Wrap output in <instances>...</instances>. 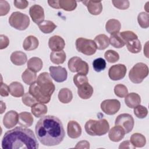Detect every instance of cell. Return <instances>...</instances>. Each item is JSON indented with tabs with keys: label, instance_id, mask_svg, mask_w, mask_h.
Masks as SVG:
<instances>
[{
	"label": "cell",
	"instance_id": "cell-1",
	"mask_svg": "<svg viewBox=\"0 0 149 149\" xmlns=\"http://www.w3.org/2000/svg\"><path fill=\"white\" fill-rule=\"evenodd\" d=\"M35 132L40 142L47 146L59 144L65 136L62 122L52 115L42 116L36 125Z\"/></svg>",
	"mask_w": 149,
	"mask_h": 149
},
{
	"label": "cell",
	"instance_id": "cell-2",
	"mask_svg": "<svg viewBox=\"0 0 149 149\" xmlns=\"http://www.w3.org/2000/svg\"><path fill=\"white\" fill-rule=\"evenodd\" d=\"M3 149H37L39 144L33 132L24 127H16L7 131L2 140Z\"/></svg>",
	"mask_w": 149,
	"mask_h": 149
},
{
	"label": "cell",
	"instance_id": "cell-3",
	"mask_svg": "<svg viewBox=\"0 0 149 149\" xmlns=\"http://www.w3.org/2000/svg\"><path fill=\"white\" fill-rule=\"evenodd\" d=\"M84 129L86 133L90 136H101L107 133L109 129V125L105 119H90L86 123Z\"/></svg>",
	"mask_w": 149,
	"mask_h": 149
},
{
	"label": "cell",
	"instance_id": "cell-4",
	"mask_svg": "<svg viewBox=\"0 0 149 149\" xmlns=\"http://www.w3.org/2000/svg\"><path fill=\"white\" fill-rule=\"evenodd\" d=\"M36 83L40 91L46 97L50 98L55 91V85L52 82L50 74L42 72L37 77Z\"/></svg>",
	"mask_w": 149,
	"mask_h": 149
},
{
	"label": "cell",
	"instance_id": "cell-5",
	"mask_svg": "<svg viewBox=\"0 0 149 149\" xmlns=\"http://www.w3.org/2000/svg\"><path fill=\"white\" fill-rule=\"evenodd\" d=\"M148 74V68L143 62L134 65L130 70L129 77L132 82L135 84L141 83Z\"/></svg>",
	"mask_w": 149,
	"mask_h": 149
},
{
	"label": "cell",
	"instance_id": "cell-6",
	"mask_svg": "<svg viewBox=\"0 0 149 149\" xmlns=\"http://www.w3.org/2000/svg\"><path fill=\"white\" fill-rule=\"evenodd\" d=\"M9 23L15 29L23 31L29 27L30 19L26 14L20 12H15L9 16Z\"/></svg>",
	"mask_w": 149,
	"mask_h": 149
},
{
	"label": "cell",
	"instance_id": "cell-7",
	"mask_svg": "<svg viewBox=\"0 0 149 149\" xmlns=\"http://www.w3.org/2000/svg\"><path fill=\"white\" fill-rule=\"evenodd\" d=\"M76 49L86 55H92L97 51V46L94 41L85 38H79L75 42Z\"/></svg>",
	"mask_w": 149,
	"mask_h": 149
},
{
	"label": "cell",
	"instance_id": "cell-8",
	"mask_svg": "<svg viewBox=\"0 0 149 149\" xmlns=\"http://www.w3.org/2000/svg\"><path fill=\"white\" fill-rule=\"evenodd\" d=\"M68 66L72 72H77L84 75H87L88 73L89 67L88 63L79 57L74 56L71 58L68 61Z\"/></svg>",
	"mask_w": 149,
	"mask_h": 149
},
{
	"label": "cell",
	"instance_id": "cell-9",
	"mask_svg": "<svg viewBox=\"0 0 149 149\" xmlns=\"http://www.w3.org/2000/svg\"><path fill=\"white\" fill-rule=\"evenodd\" d=\"M115 125H118L123 127L125 133H130L134 125V121L133 116L129 113H122L119 115L115 122Z\"/></svg>",
	"mask_w": 149,
	"mask_h": 149
},
{
	"label": "cell",
	"instance_id": "cell-10",
	"mask_svg": "<svg viewBox=\"0 0 149 149\" xmlns=\"http://www.w3.org/2000/svg\"><path fill=\"white\" fill-rule=\"evenodd\" d=\"M101 109L105 113L112 115L116 113L120 108V102L116 99L105 100L101 104Z\"/></svg>",
	"mask_w": 149,
	"mask_h": 149
},
{
	"label": "cell",
	"instance_id": "cell-11",
	"mask_svg": "<svg viewBox=\"0 0 149 149\" xmlns=\"http://www.w3.org/2000/svg\"><path fill=\"white\" fill-rule=\"evenodd\" d=\"M127 69L123 64H116L112 65L108 70L109 78L114 81L119 80L124 78L126 75Z\"/></svg>",
	"mask_w": 149,
	"mask_h": 149
},
{
	"label": "cell",
	"instance_id": "cell-12",
	"mask_svg": "<svg viewBox=\"0 0 149 149\" xmlns=\"http://www.w3.org/2000/svg\"><path fill=\"white\" fill-rule=\"evenodd\" d=\"M49 70L51 77L58 83L63 82L67 79V70L62 66H50Z\"/></svg>",
	"mask_w": 149,
	"mask_h": 149
},
{
	"label": "cell",
	"instance_id": "cell-13",
	"mask_svg": "<svg viewBox=\"0 0 149 149\" xmlns=\"http://www.w3.org/2000/svg\"><path fill=\"white\" fill-rule=\"evenodd\" d=\"M29 15L32 20L37 24H39L44 20V9L39 5H33L29 9Z\"/></svg>",
	"mask_w": 149,
	"mask_h": 149
},
{
	"label": "cell",
	"instance_id": "cell-14",
	"mask_svg": "<svg viewBox=\"0 0 149 149\" xmlns=\"http://www.w3.org/2000/svg\"><path fill=\"white\" fill-rule=\"evenodd\" d=\"M19 121V114L15 111H9L6 112L3 118V124L6 129L13 127Z\"/></svg>",
	"mask_w": 149,
	"mask_h": 149
},
{
	"label": "cell",
	"instance_id": "cell-15",
	"mask_svg": "<svg viewBox=\"0 0 149 149\" xmlns=\"http://www.w3.org/2000/svg\"><path fill=\"white\" fill-rule=\"evenodd\" d=\"M48 46L52 51H60L65 48V42L61 36H54L49 38Z\"/></svg>",
	"mask_w": 149,
	"mask_h": 149
},
{
	"label": "cell",
	"instance_id": "cell-16",
	"mask_svg": "<svg viewBox=\"0 0 149 149\" xmlns=\"http://www.w3.org/2000/svg\"><path fill=\"white\" fill-rule=\"evenodd\" d=\"M81 2L87 8L88 12L93 15H98L102 10V5L101 1H83Z\"/></svg>",
	"mask_w": 149,
	"mask_h": 149
},
{
	"label": "cell",
	"instance_id": "cell-17",
	"mask_svg": "<svg viewBox=\"0 0 149 149\" xmlns=\"http://www.w3.org/2000/svg\"><path fill=\"white\" fill-rule=\"evenodd\" d=\"M67 133L70 138L77 139L81 136V127L76 121L70 120L68 123Z\"/></svg>",
	"mask_w": 149,
	"mask_h": 149
},
{
	"label": "cell",
	"instance_id": "cell-18",
	"mask_svg": "<svg viewBox=\"0 0 149 149\" xmlns=\"http://www.w3.org/2000/svg\"><path fill=\"white\" fill-rule=\"evenodd\" d=\"M29 92L36 99V100L41 103L47 104L50 101L51 98L45 97L40 91L36 83L31 84L29 87Z\"/></svg>",
	"mask_w": 149,
	"mask_h": 149
},
{
	"label": "cell",
	"instance_id": "cell-19",
	"mask_svg": "<svg viewBox=\"0 0 149 149\" xmlns=\"http://www.w3.org/2000/svg\"><path fill=\"white\" fill-rule=\"evenodd\" d=\"M125 134V132L123 127L120 126L116 125L109 130L108 136L111 141L113 142H118L123 139Z\"/></svg>",
	"mask_w": 149,
	"mask_h": 149
},
{
	"label": "cell",
	"instance_id": "cell-20",
	"mask_svg": "<svg viewBox=\"0 0 149 149\" xmlns=\"http://www.w3.org/2000/svg\"><path fill=\"white\" fill-rule=\"evenodd\" d=\"M77 88L78 95L81 99H88L92 96L93 94V88L88 83H85Z\"/></svg>",
	"mask_w": 149,
	"mask_h": 149
},
{
	"label": "cell",
	"instance_id": "cell-21",
	"mask_svg": "<svg viewBox=\"0 0 149 149\" xmlns=\"http://www.w3.org/2000/svg\"><path fill=\"white\" fill-rule=\"evenodd\" d=\"M125 102L129 108H134L140 104V96L136 93H129L125 96Z\"/></svg>",
	"mask_w": 149,
	"mask_h": 149
},
{
	"label": "cell",
	"instance_id": "cell-22",
	"mask_svg": "<svg viewBox=\"0 0 149 149\" xmlns=\"http://www.w3.org/2000/svg\"><path fill=\"white\" fill-rule=\"evenodd\" d=\"M10 61L15 65L21 66L26 63L27 61L26 54L22 51H17L10 55Z\"/></svg>",
	"mask_w": 149,
	"mask_h": 149
},
{
	"label": "cell",
	"instance_id": "cell-23",
	"mask_svg": "<svg viewBox=\"0 0 149 149\" xmlns=\"http://www.w3.org/2000/svg\"><path fill=\"white\" fill-rule=\"evenodd\" d=\"M33 117L32 115L28 112H22L19 114L18 123L22 127H28L33 123Z\"/></svg>",
	"mask_w": 149,
	"mask_h": 149
},
{
	"label": "cell",
	"instance_id": "cell-24",
	"mask_svg": "<svg viewBox=\"0 0 149 149\" xmlns=\"http://www.w3.org/2000/svg\"><path fill=\"white\" fill-rule=\"evenodd\" d=\"M39 45L38 40L34 36H29L24 40L23 47L26 51H32L37 48Z\"/></svg>",
	"mask_w": 149,
	"mask_h": 149
},
{
	"label": "cell",
	"instance_id": "cell-25",
	"mask_svg": "<svg viewBox=\"0 0 149 149\" xmlns=\"http://www.w3.org/2000/svg\"><path fill=\"white\" fill-rule=\"evenodd\" d=\"M10 94L15 97H22L24 94V89L23 86L19 82L13 81L9 85Z\"/></svg>",
	"mask_w": 149,
	"mask_h": 149
},
{
	"label": "cell",
	"instance_id": "cell-26",
	"mask_svg": "<svg viewBox=\"0 0 149 149\" xmlns=\"http://www.w3.org/2000/svg\"><path fill=\"white\" fill-rule=\"evenodd\" d=\"M121 28V24L118 20L111 19L108 20L105 24L106 31L110 34L119 33Z\"/></svg>",
	"mask_w": 149,
	"mask_h": 149
},
{
	"label": "cell",
	"instance_id": "cell-27",
	"mask_svg": "<svg viewBox=\"0 0 149 149\" xmlns=\"http://www.w3.org/2000/svg\"><path fill=\"white\" fill-rule=\"evenodd\" d=\"M48 108L47 106L43 103L37 102L34 104L31 108V112L33 115L36 118H40L43 116L47 113Z\"/></svg>",
	"mask_w": 149,
	"mask_h": 149
},
{
	"label": "cell",
	"instance_id": "cell-28",
	"mask_svg": "<svg viewBox=\"0 0 149 149\" xmlns=\"http://www.w3.org/2000/svg\"><path fill=\"white\" fill-rule=\"evenodd\" d=\"M94 41L96 44L97 48L100 50L106 49L109 45V38L104 34H101L97 36Z\"/></svg>",
	"mask_w": 149,
	"mask_h": 149
},
{
	"label": "cell",
	"instance_id": "cell-29",
	"mask_svg": "<svg viewBox=\"0 0 149 149\" xmlns=\"http://www.w3.org/2000/svg\"><path fill=\"white\" fill-rule=\"evenodd\" d=\"M42 60L38 57H32L27 61V68L34 72H38L42 68Z\"/></svg>",
	"mask_w": 149,
	"mask_h": 149
},
{
	"label": "cell",
	"instance_id": "cell-30",
	"mask_svg": "<svg viewBox=\"0 0 149 149\" xmlns=\"http://www.w3.org/2000/svg\"><path fill=\"white\" fill-rule=\"evenodd\" d=\"M130 141L134 147H143L146 145V139L142 134L135 133L131 136Z\"/></svg>",
	"mask_w": 149,
	"mask_h": 149
},
{
	"label": "cell",
	"instance_id": "cell-31",
	"mask_svg": "<svg viewBox=\"0 0 149 149\" xmlns=\"http://www.w3.org/2000/svg\"><path fill=\"white\" fill-rule=\"evenodd\" d=\"M58 97L61 102L63 104H68L72 101L73 94L70 89L68 88H63L59 90Z\"/></svg>",
	"mask_w": 149,
	"mask_h": 149
},
{
	"label": "cell",
	"instance_id": "cell-32",
	"mask_svg": "<svg viewBox=\"0 0 149 149\" xmlns=\"http://www.w3.org/2000/svg\"><path fill=\"white\" fill-rule=\"evenodd\" d=\"M22 78L23 82L28 85H31L36 83L37 79L36 73L28 68L26 69L22 73Z\"/></svg>",
	"mask_w": 149,
	"mask_h": 149
},
{
	"label": "cell",
	"instance_id": "cell-33",
	"mask_svg": "<svg viewBox=\"0 0 149 149\" xmlns=\"http://www.w3.org/2000/svg\"><path fill=\"white\" fill-rule=\"evenodd\" d=\"M66 58L65 51H52L50 54V60L52 63L56 65H59L64 63Z\"/></svg>",
	"mask_w": 149,
	"mask_h": 149
},
{
	"label": "cell",
	"instance_id": "cell-34",
	"mask_svg": "<svg viewBox=\"0 0 149 149\" xmlns=\"http://www.w3.org/2000/svg\"><path fill=\"white\" fill-rule=\"evenodd\" d=\"M109 40V44L113 47L116 48H120L125 46V42L119 35V33L111 34Z\"/></svg>",
	"mask_w": 149,
	"mask_h": 149
},
{
	"label": "cell",
	"instance_id": "cell-35",
	"mask_svg": "<svg viewBox=\"0 0 149 149\" xmlns=\"http://www.w3.org/2000/svg\"><path fill=\"white\" fill-rule=\"evenodd\" d=\"M40 30L45 34L52 33L56 27L54 23L50 20H44L42 23L38 24Z\"/></svg>",
	"mask_w": 149,
	"mask_h": 149
},
{
	"label": "cell",
	"instance_id": "cell-36",
	"mask_svg": "<svg viewBox=\"0 0 149 149\" xmlns=\"http://www.w3.org/2000/svg\"><path fill=\"white\" fill-rule=\"evenodd\" d=\"M126 45L128 51L133 54L139 53L141 50V44L138 38L129 41Z\"/></svg>",
	"mask_w": 149,
	"mask_h": 149
},
{
	"label": "cell",
	"instance_id": "cell-37",
	"mask_svg": "<svg viewBox=\"0 0 149 149\" xmlns=\"http://www.w3.org/2000/svg\"><path fill=\"white\" fill-rule=\"evenodd\" d=\"M59 5L60 8L66 11L74 10L77 7V2L74 0H59Z\"/></svg>",
	"mask_w": 149,
	"mask_h": 149
},
{
	"label": "cell",
	"instance_id": "cell-38",
	"mask_svg": "<svg viewBox=\"0 0 149 149\" xmlns=\"http://www.w3.org/2000/svg\"><path fill=\"white\" fill-rule=\"evenodd\" d=\"M137 21L140 26L143 29L149 27V15L147 12H142L138 15Z\"/></svg>",
	"mask_w": 149,
	"mask_h": 149
},
{
	"label": "cell",
	"instance_id": "cell-39",
	"mask_svg": "<svg viewBox=\"0 0 149 149\" xmlns=\"http://www.w3.org/2000/svg\"><path fill=\"white\" fill-rule=\"evenodd\" d=\"M104 57L109 63H115L119 59V54L116 51L112 49L107 51L104 54Z\"/></svg>",
	"mask_w": 149,
	"mask_h": 149
},
{
	"label": "cell",
	"instance_id": "cell-40",
	"mask_svg": "<svg viewBox=\"0 0 149 149\" xmlns=\"http://www.w3.org/2000/svg\"><path fill=\"white\" fill-rule=\"evenodd\" d=\"M93 66L95 72H100L106 68V62L101 58H97L93 61Z\"/></svg>",
	"mask_w": 149,
	"mask_h": 149
},
{
	"label": "cell",
	"instance_id": "cell-41",
	"mask_svg": "<svg viewBox=\"0 0 149 149\" xmlns=\"http://www.w3.org/2000/svg\"><path fill=\"white\" fill-rule=\"evenodd\" d=\"M114 93L117 97L123 98L128 94V90L126 86L122 84H118L114 87Z\"/></svg>",
	"mask_w": 149,
	"mask_h": 149
},
{
	"label": "cell",
	"instance_id": "cell-42",
	"mask_svg": "<svg viewBox=\"0 0 149 149\" xmlns=\"http://www.w3.org/2000/svg\"><path fill=\"white\" fill-rule=\"evenodd\" d=\"M134 114L139 119H143L146 118L148 114L147 109L141 105H139L134 108Z\"/></svg>",
	"mask_w": 149,
	"mask_h": 149
},
{
	"label": "cell",
	"instance_id": "cell-43",
	"mask_svg": "<svg viewBox=\"0 0 149 149\" xmlns=\"http://www.w3.org/2000/svg\"><path fill=\"white\" fill-rule=\"evenodd\" d=\"M119 35L125 41V44L129 41L138 38L137 36L134 32L132 31H129V30L124 31L121 33H119Z\"/></svg>",
	"mask_w": 149,
	"mask_h": 149
},
{
	"label": "cell",
	"instance_id": "cell-44",
	"mask_svg": "<svg viewBox=\"0 0 149 149\" xmlns=\"http://www.w3.org/2000/svg\"><path fill=\"white\" fill-rule=\"evenodd\" d=\"M73 83L77 87L88 83V78L86 75L81 73H77L73 76Z\"/></svg>",
	"mask_w": 149,
	"mask_h": 149
},
{
	"label": "cell",
	"instance_id": "cell-45",
	"mask_svg": "<svg viewBox=\"0 0 149 149\" xmlns=\"http://www.w3.org/2000/svg\"><path fill=\"white\" fill-rule=\"evenodd\" d=\"M23 103L28 107H32L34 104L38 102L36 99L29 92L24 93L22 98Z\"/></svg>",
	"mask_w": 149,
	"mask_h": 149
},
{
	"label": "cell",
	"instance_id": "cell-46",
	"mask_svg": "<svg viewBox=\"0 0 149 149\" xmlns=\"http://www.w3.org/2000/svg\"><path fill=\"white\" fill-rule=\"evenodd\" d=\"M112 2L115 8H116L119 9H121V10H125V9H127L130 5L129 1L127 0H125V1L113 0V1H112Z\"/></svg>",
	"mask_w": 149,
	"mask_h": 149
},
{
	"label": "cell",
	"instance_id": "cell-47",
	"mask_svg": "<svg viewBox=\"0 0 149 149\" xmlns=\"http://www.w3.org/2000/svg\"><path fill=\"white\" fill-rule=\"evenodd\" d=\"M10 10V5L6 1H0V16H5Z\"/></svg>",
	"mask_w": 149,
	"mask_h": 149
},
{
	"label": "cell",
	"instance_id": "cell-48",
	"mask_svg": "<svg viewBox=\"0 0 149 149\" xmlns=\"http://www.w3.org/2000/svg\"><path fill=\"white\" fill-rule=\"evenodd\" d=\"M13 3L16 8L20 9H24L29 5V2L26 0H15Z\"/></svg>",
	"mask_w": 149,
	"mask_h": 149
},
{
	"label": "cell",
	"instance_id": "cell-49",
	"mask_svg": "<svg viewBox=\"0 0 149 149\" xmlns=\"http://www.w3.org/2000/svg\"><path fill=\"white\" fill-rule=\"evenodd\" d=\"M9 44V40L8 37L5 35L1 34L0 36V49H3L6 48Z\"/></svg>",
	"mask_w": 149,
	"mask_h": 149
},
{
	"label": "cell",
	"instance_id": "cell-50",
	"mask_svg": "<svg viewBox=\"0 0 149 149\" xmlns=\"http://www.w3.org/2000/svg\"><path fill=\"white\" fill-rule=\"evenodd\" d=\"M10 93L9 87L6 85L5 83H3L1 81V88H0V95L2 97H7L9 95Z\"/></svg>",
	"mask_w": 149,
	"mask_h": 149
},
{
	"label": "cell",
	"instance_id": "cell-51",
	"mask_svg": "<svg viewBox=\"0 0 149 149\" xmlns=\"http://www.w3.org/2000/svg\"><path fill=\"white\" fill-rule=\"evenodd\" d=\"M76 148H90V143L86 140H83L78 142L75 146Z\"/></svg>",
	"mask_w": 149,
	"mask_h": 149
},
{
	"label": "cell",
	"instance_id": "cell-52",
	"mask_svg": "<svg viewBox=\"0 0 149 149\" xmlns=\"http://www.w3.org/2000/svg\"><path fill=\"white\" fill-rule=\"evenodd\" d=\"M136 147H134L132 144L130 143V141L126 140V141H124L122 143H121L119 146V149H122V148H135Z\"/></svg>",
	"mask_w": 149,
	"mask_h": 149
},
{
	"label": "cell",
	"instance_id": "cell-53",
	"mask_svg": "<svg viewBox=\"0 0 149 149\" xmlns=\"http://www.w3.org/2000/svg\"><path fill=\"white\" fill-rule=\"evenodd\" d=\"M48 3L49 5L55 9H59V1H48Z\"/></svg>",
	"mask_w": 149,
	"mask_h": 149
}]
</instances>
